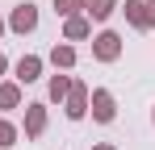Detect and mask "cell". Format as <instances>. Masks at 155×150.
I'll list each match as a JSON object with an SVG mask.
<instances>
[{"mask_svg": "<svg viewBox=\"0 0 155 150\" xmlns=\"http://www.w3.org/2000/svg\"><path fill=\"white\" fill-rule=\"evenodd\" d=\"M88 117L97 125H113L117 121V100H113L109 88H92V92H88Z\"/></svg>", "mask_w": 155, "mask_h": 150, "instance_id": "obj_1", "label": "cell"}, {"mask_svg": "<svg viewBox=\"0 0 155 150\" xmlns=\"http://www.w3.org/2000/svg\"><path fill=\"white\" fill-rule=\"evenodd\" d=\"M4 25H8V33H17V38L34 33V29H38V4H34V0H21V4L4 17Z\"/></svg>", "mask_w": 155, "mask_h": 150, "instance_id": "obj_2", "label": "cell"}, {"mask_svg": "<svg viewBox=\"0 0 155 150\" xmlns=\"http://www.w3.org/2000/svg\"><path fill=\"white\" fill-rule=\"evenodd\" d=\"M46 125H51V108H46V100H34V104H25V121H21L25 142H38V138L46 133Z\"/></svg>", "mask_w": 155, "mask_h": 150, "instance_id": "obj_3", "label": "cell"}, {"mask_svg": "<svg viewBox=\"0 0 155 150\" xmlns=\"http://www.w3.org/2000/svg\"><path fill=\"white\" fill-rule=\"evenodd\" d=\"M92 58H97V63H117V58H122V33H117V29L92 33Z\"/></svg>", "mask_w": 155, "mask_h": 150, "instance_id": "obj_4", "label": "cell"}, {"mask_svg": "<svg viewBox=\"0 0 155 150\" xmlns=\"http://www.w3.org/2000/svg\"><path fill=\"white\" fill-rule=\"evenodd\" d=\"M88 83L84 79H71V92H67V100H63V113H67V121H84L88 117Z\"/></svg>", "mask_w": 155, "mask_h": 150, "instance_id": "obj_5", "label": "cell"}, {"mask_svg": "<svg viewBox=\"0 0 155 150\" xmlns=\"http://www.w3.org/2000/svg\"><path fill=\"white\" fill-rule=\"evenodd\" d=\"M42 67H46V58L42 54H21L17 63H13V79L25 88V83H38L42 79Z\"/></svg>", "mask_w": 155, "mask_h": 150, "instance_id": "obj_6", "label": "cell"}, {"mask_svg": "<svg viewBox=\"0 0 155 150\" xmlns=\"http://www.w3.org/2000/svg\"><path fill=\"white\" fill-rule=\"evenodd\" d=\"M117 8H122V0H84V17L92 25H105Z\"/></svg>", "mask_w": 155, "mask_h": 150, "instance_id": "obj_7", "label": "cell"}, {"mask_svg": "<svg viewBox=\"0 0 155 150\" xmlns=\"http://www.w3.org/2000/svg\"><path fill=\"white\" fill-rule=\"evenodd\" d=\"M21 100H25V88H21L17 79H0V113L21 108Z\"/></svg>", "mask_w": 155, "mask_h": 150, "instance_id": "obj_8", "label": "cell"}, {"mask_svg": "<svg viewBox=\"0 0 155 150\" xmlns=\"http://www.w3.org/2000/svg\"><path fill=\"white\" fill-rule=\"evenodd\" d=\"M46 63H51L54 71H71V67H76V46H71V42H54L51 54H46Z\"/></svg>", "mask_w": 155, "mask_h": 150, "instance_id": "obj_9", "label": "cell"}, {"mask_svg": "<svg viewBox=\"0 0 155 150\" xmlns=\"http://www.w3.org/2000/svg\"><path fill=\"white\" fill-rule=\"evenodd\" d=\"M84 38H92V21L76 13V17H67L63 21V42H84Z\"/></svg>", "mask_w": 155, "mask_h": 150, "instance_id": "obj_10", "label": "cell"}, {"mask_svg": "<svg viewBox=\"0 0 155 150\" xmlns=\"http://www.w3.org/2000/svg\"><path fill=\"white\" fill-rule=\"evenodd\" d=\"M71 79H76V75H51V83H46V104H63L67 92H71Z\"/></svg>", "mask_w": 155, "mask_h": 150, "instance_id": "obj_11", "label": "cell"}, {"mask_svg": "<svg viewBox=\"0 0 155 150\" xmlns=\"http://www.w3.org/2000/svg\"><path fill=\"white\" fill-rule=\"evenodd\" d=\"M122 13H126V21L134 25V29H143V33H147V0H126V4H122Z\"/></svg>", "mask_w": 155, "mask_h": 150, "instance_id": "obj_12", "label": "cell"}, {"mask_svg": "<svg viewBox=\"0 0 155 150\" xmlns=\"http://www.w3.org/2000/svg\"><path fill=\"white\" fill-rule=\"evenodd\" d=\"M17 138H21V125H13L4 113H0V150H8V146H17Z\"/></svg>", "mask_w": 155, "mask_h": 150, "instance_id": "obj_13", "label": "cell"}, {"mask_svg": "<svg viewBox=\"0 0 155 150\" xmlns=\"http://www.w3.org/2000/svg\"><path fill=\"white\" fill-rule=\"evenodd\" d=\"M54 13L67 21V17H76V13H84V0H54Z\"/></svg>", "mask_w": 155, "mask_h": 150, "instance_id": "obj_14", "label": "cell"}, {"mask_svg": "<svg viewBox=\"0 0 155 150\" xmlns=\"http://www.w3.org/2000/svg\"><path fill=\"white\" fill-rule=\"evenodd\" d=\"M147 29H155V0H147Z\"/></svg>", "mask_w": 155, "mask_h": 150, "instance_id": "obj_15", "label": "cell"}, {"mask_svg": "<svg viewBox=\"0 0 155 150\" xmlns=\"http://www.w3.org/2000/svg\"><path fill=\"white\" fill-rule=\"evenodd\" d=\"M4 75H8V58L0 54V79H4Z\"/></svg>", "mask_w": 155, "mask_h": 150, "instance_id": "obj_16", "label": "cell"}, {"mask_svg": "<svg viewBox=\"0 0 155 150\" xmlns=\"http://www.w3.org/2000/svg\"><path fill=\"white\" fill-rule=\"evenodd\" d=\"M92 150H117V146H113V142H97Z\"/></svg>", "mask_w": 155, "mask_h": 150, "instance_id": "obj_17", "label": "cell"}, {"mask_svg": "<svg viewBox=\"0 0 155 150\" xmlns=\"http://www.w3.org/2000/svg\"><path fill=\"white\" fill-rule=\"evenodd\" d=\"M4 33H8V25H4V17H0V38H4Z\"/></svg>", "mask_w": 155, "mask_h": 150, "instance_id": "obj_18", "label": "cell"}, {"mask_svg": "<svg viewBox=\"0 0 155 150\" xmlns=\"http://www.w3.org/2000/svg\"><path fill=\"white\" fill-rule=\"evenodd\" d=\"M151 125H155V108H151Z\"/></svg>", "mask_w": 155, "mask_h": 150, "instance_id": "obj_19", "label": "cell"}]
</instances>
